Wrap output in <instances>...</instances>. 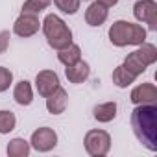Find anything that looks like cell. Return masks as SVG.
Wrapping results in <instances>:
<instances>
[{
  "instance_id": "13",
  "label": "cell",
  "mask_w": 157,
  "mask_h": 157,
  "mask_svg": "<svg viewBox=\"0 0 157 157\" xmlns=\"http://www.w3.org/2000/svg\"><path fill=\"white\" fill-rule=\"evenodd\" d=\"M109 17V8H105L104 4H100L98 0H94V2L87 8L85 11V22L89 26H102Z\"/></svg>"
},
{
  "instance_id": "9",
  "label": "cell",
  "mask_w": 157,
  "mask_h": 157,
  "mask_svg": "<svg viewBox=\"0 0 157 157\" xmlns=\"http://www.w3.org/2000/svg\"><path fill=\"white\" fill-rule=\"evenodd\" d=\"M35 87H37V93L43 98H46L59 87V76L54 70H41L35 76Z\"/></svg>"
},
{
  "instance_id": "1",
  "label": "cell",
  "mask_w": 157,
  "mask_h": 157,
  "mask_svg": "<svg viewBox=\"0 0 157 157\" xmlns=\"http://www.w3.org/2000/svg\"><path fill=\"white\" fill-rule=\"evenodd\" d=\"M131 128L135 137L150 151H157V105L139 104L131 111Z\"/></svg>"
},
{
  "instance_id": "17",
  "label": "cell",
  "mask_w": 157,
  "mask_h": 157,
  "mask_svg": "<svg viewBox=\"0 0 157 157\" xmlns=\"http://www.w3.org/2000/svg\"><path fill=\"white\" fill-rule=\"evenodd\" d=\"M57 59H59V63H63L65 67H68V65H72V63L82 59V48L78 46V44H74V43H70L67 48L57 50Z\"/></svg>"
},
{
  "instance_id": "20",
  "label": "cell",
  "mask_w": 157,
  "mask_h": 157,
  "mask_svg": "<svg viewBox=\"0 0 157 157\" xmlns=\"http://www.w3.org/2000/svg\"><path fill=\"white\" fill-rule=\"evenodd\" d=\"M50 4H52V0H26V2L22 4V13L39 15V13L44 11Z\"/></svg>"
},
{
  "instance_id": "8",
  "label": "cell",
  "mask_w": 157,
  "mask_h": 157,
  "mask_svg": "<svg viewBox=\"0 0 157 157\" xmlns=\"http://www.w3.org/2000/svg\"><path fill=\"white\" fill-rule=\"evenodd\" d=\"M41 28V22H39V17L37 15H32V13H21V17L15 21L13 24V32L15 35L19 37H32L39 32Z\"/></svg>"
},
{
  "instance_id": "10",
  "label": "cell",
  "mask_w": 157,
  "mask_h": 157,
  "mask_svg": "<svg viewBox=\"0 0 157 157\" xmlns=\"http://www.w3.org/2000/svg\"><path fill=\"white\" fill-rule=\"evenodd\" d=\"M129 100L135 105H139V104H155L157 102V87L153 83H140L131 91Z\"/></svg>"
},
{
  "instance_id": "16",
  "label": "cell",
  "mask_w": 157,
  "mask_h": 157,
  "mask_svg": "<svg viewBox=\"0 0 157 157\" xmlns=\"http://www.w3.org/2000/svg\"><path fill=\"white\" fill-rule=\"evenodd\" d=\"M30 151H32L30 142L24 140V139H21V137L11 139L10 144H8V148H6V153H8L10 157H28Z\"/></svg>"
},
{
  "instance_id": "7",
  "label": "cell",
  "mask_w": 157,
  "mask_h": 157,
  "mask_svg": "<svg viewBox=\"0 0 157 157\" xmlns=\"http://www.w3.org/2000/svg\"><path fill=\"white\" fill-rule=\"evenodd\" d=\"M133 15L139 22H146L151 32L157 30V2L155 0H139V2H135Z\"/></svg>"
},
{
  "instance_id": "12",
  "label": "cell",
  "mask_w": 157,
  "mask_h": 157,
  "mask_svg": "<svg viewBox=\"0 0 157 157\" xmlns=\"http://www.w3.org/2000/svg\"><path fill=\"white\" fill-rule=\"evenodd\" d=\"M67 104H68V94H67V91L61 85L52 94L46 96V109L52 115H61L67 109Z\"/></svg>"
},
{
  "instance_id": "15",
  "label": "cell",
  "mask_w": 157,
  "mask_h": 157,
  "mask_svg": "<svg viewBox=\"0 0 157 157\" xmlns=\"http://www.w3.org/2000/svg\"><path fill=\"white\" fill-rule=\"evenodd\" d=\"M117 109H118L117 102H104V104L94 105V109H93V117H94L96 122L107 124V122H111V120L117 117Z\"/></svg>"
},
{
  "instance_id": "3",
  "label": "cell",
  "mask_w": 157,
  "mask_h": 157,
  "mask_svg": "<svg viewBox=\"0 0 157 157\" xmlns=\"http://www.w3.org/2000/svg\"><path fill=\"white\" fill-rule=\"evenodd\" d=\"M41 28H43V33L46 37L48 46L54 50H63L72 43V30L56 13L46 15L44 21L41 22Z\"/></svg>"
},
{
  "instance_id": "23",
  "label": "cell",
  "mask_w": 157,
  "mask_h": 157,
  "mask_svg": "<svg viewBox=\"0 0 157 157\" xmlns=\"http://www.w3.org/2000/svg\"><path fill=\"white\" fill-rule=\"evenodd\" d=\"M10 46V32L8 30H2L0 32V54H4Z\"/></svg>"
},
{
  "instance_id": "14",
  "label": "cell",
  "mask_w": 157,
  "mask_h": 157,
  "mask_svg": "<svg viewBox=\"0 0 157 157\" xmlns=\"http://www.w3.org/2000/svg\"><path fill=\"white\" fill-rule=\"evenodd\" d=\"M13 98H15V102H17L19 105H22V107L30 105V104L33 102V89H32V83H30L28 80H21V82L15 85V89H13Z\"/></svg>"
},
{
  "instance_id": "19",
  "label": "cell",
  "mask_w": 157,
  "mask_h": 157,
  "mask_svg": "<svg viewBox=\"0 0 157 157\" xmlns=\"http://www.w3.org/2000/svg\"><path fill=\"white\" fill-rule=\"evenodd\" d=\"M17 126V117L8 111V109H2L0 111V135H8L10 131H13Z\"/></svg>"
},
{
  "instance_id": "11",
  "label": "cell",
  "mask_w": 157,
  "mask_h": 157,
  "mask_svg": "<svg viewBox=\"0 0 157 157\" xmlns=\"http://www.w3.org/2000/svg\"><path fill=\"white\" fill-rule=\"evenodd\" d=\"M65 76H67V80L70 82V83H83V82H87V78L91 76V67H89V63L87 61H76V63H72V65H68L67 68H65Z\"/></svg>"
},
{
  "instance_id": "21",
  "label": "cell",
  "mask_w": 157,
  "mask_h": 157,
  "mask_svg": "<svg viewBox=\"0 0 157 157\" xmlns=\"http://www.w3.org/2000/svg\"><path fill=\"white\" fill-rule=\"evenodd\" d=\"M54 4L59 11L67 13V15H74L78 13V10H80V4L82 0H54Z\"/></svg>"
},
{
  "instance_id": "2",
  "label": "cell",
  "mask_w": 157,
  "mask_h": 157,
  "mask_svg": "<svg viewBox=\"0 0 157 157\" xmlns=\"http://www.w3.org/2000/svg\"><path fill=\"white\" fill-rule=\"evenodd\" d=\"M109 41H111V44H115L118 48L139 46L146 41V30L135 22L115 21L109 28Z\"/></svg>"
},
{
  "instance_id": "4",
  "label": "cell",
  "mask_w": 157,
  "mask_h": 157,
  "mask_svg": "<svg viewBox=\"0 0 157 157\" xmlns=\"http://www.w3.org/2000/svg\"><path fill=\"white\" fill-rule=\"evenodd\" d=\"M157 61V48L153 44H148V43H142L139 44L137 50H133L131 54H128V57L124 59V67L135 74V76H140L142 72H146V68L150 65H153Z\"/></svg>"
},
{
  "instance_id": "6",
  "label": "cell",
  "mask_w": 157,
  "mask_h": 157,
  "mask_svg": "<svg viewBox=\"0 0 157 157\" xmlns=\"http://www.w3.org/2000/svg\"><path fill=\"white\" fill-rule=\"evenodd\" d=\"M30 146L41 153H46L50 150H54L57 146V133L52 129V128H39L32 133V139H30Z\"/></svg>"
},
{
  "instance_id": "24",
  "label": "cell",
  "mask_w": 157,
  "mask_h": 157,
  "mask_svg": "<svg viewBox=\"0 0 157 157\" xmlns=\"http://www.w3.org/2000/svg\"><path fill=\"white\" fill-rule=\"evenodd\" d=\"M100 4H104L105 8H113V6H117L118 4V0H98Z\"/></svg>"
},
{
  "instance_id": "22",
  "label": "cell",
  "mask_w": 157,
  "mask_h": 157,
  "mask_svg": "<svg viewBox=\"0 0 157 157\" xmlns=\"http://www.w3.org/2000/svg\"><path fill=\"white\" fill-rule=\"evenodd\" d=\"M11 83H13V72L6 67H0V93L8 91Z\"/></svg>"
},
{
  "instance_id": "5",
  "label": "cell",
  "mask_w": 157,
  "mask_h": 157,
  "mask_svg": "<svg viewBox=\"0 0 157 157\" xmlns=\"http://www.w3.org/2000/svg\"><path fill=\"white\" fill-rule=\"evenodd\" d=\"M83 144H85V151L91 157H104L111 150V135L104 129H91L87 131Z\"/></svg>"
},
{
  "instance_id": "18",
  "label": "cell",
  "mask_w": 157,
  "mask_h": 157,
  "mask_svg": "<svg viewBox=\"0 0 157 157\" xmlns=\"http://www.w3.org/2000/svg\"><path fill=\"white\" fill-rule=\"evenodd\" d=\"M135 80H137V76L131 74L124 65H118V67L113 70V83H115L117 87H120V89L129 87L131 83H135Z\"/></svg>"
}]
</instances>
